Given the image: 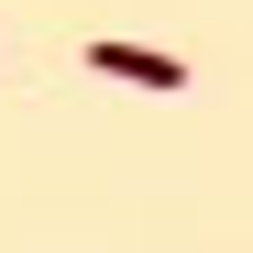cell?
I'll return each instance as SVG.
<instances>
[{
    "label": "cell",
    "instance_id": "6da1fadb",
    "mask_svg": "<svg viewBox=\"0 0 253 253\" xmlns=\"http://www.w3.org/2000/svg\"><path fill=\"white\" fill-rule=\"evenodd\" d=\"M88 66H99V77H132V88H187V55L121 44V33H88Z\"/></svg>",
    "mask_w": 253,
    "mask_h": 253
}]
</instances>
